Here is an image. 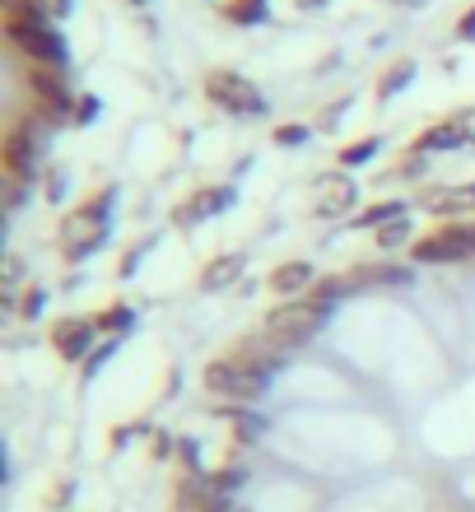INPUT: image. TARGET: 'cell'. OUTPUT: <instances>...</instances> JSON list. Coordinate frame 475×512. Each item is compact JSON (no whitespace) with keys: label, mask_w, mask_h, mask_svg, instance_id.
<instances>
[{"label":"cell","mask_w":475,"mask_h":512,"mask_svg":"<svg viewBox=\"0 0 475 512\" xmlns=\"http://www.w3.org/2000/svg\"><path fill=\"white\" fill-rule=\"evenodd\" d=\"M224 19L238 28H252L266 19V0H233V5H224Z\"/></svg>","instance_id":"44dd1931"},{"label":"cell","mask_w":475,"mask_h":512,"mask_svg":"<svg viewBox=\"0 0 475 512\" xmlns=\"http://www.w3.org/2000/svg\"><path fill=\"white\" fill-rule=\"evenodd\" d=\"M229 419H233V429L243 433V438H257V433L266 429V424H261V419L252 415V410H247V405H229Z\"/></svg>","instance_id":"d4e9b609"},{"label":"cell","mask_w":475,"mask_h":512,"mask_svg":"<svg viewBox=\"0 0 475 512\" xmlns=\"http://www.w3.org/2000/svg\"><path fill=\"white\" fill-rule=\"evenodd\" d=\"M52 345L66 364H84L98 345V322H89V317H66V322L52 326Z\"/></svg>","instance_id":"ba28073f"},{"label":"cell","mask_w":475,"mask_h":512,"mask_svg":"<svg viewBox=\"0 0 475 512\" xmlns=\"http://www.w3.org/2000/svg\"><path fill=\"white\" fill-rule=\"evenodd\" d=\"M177 461H182L187 475H205L201 471V443H196V438H177Z\"/></svg>","instance_id":"cb8c5ba5"},{"label":"cell","mask_w":475,"mask_h":512,"mask_svg":"<svg viewBox=\"0 0 475 512\" xmlns=\"http://www.w3.org/2000/svg\"><path fill=\"white\" fill-rule=\"evenodd\" d=\"M280 364H285V354L280 350L238 345L229 359H215V364L205 368V391H210V396H224L229 405H247L271 387V373Z\"/></svg>","instance_id":"6da1fadb"},{"label":"cell","mask_w":475,"mask_h":512,"mask_svg":"<svg viewBox=\"0 0 475 512\" xmlns=\"http://www.w3.org/2000/svg\"><path fill=\"white\" fill-rule=\"evenodd\" d=\"M308 126L303 122H289V126H275V145H285V149H294V145H303V140H308Z\"/></svg>","instance_id":"83f0119b"},{"label":"cell","mask_w":475,"mask_h":512,"mask_svg":"<svg viewBox=\"0 0 475 512\" xmlns=\"http://www.w3.org/2000/svg\"><path fill=\"white\" fill-rule=\"evenodd\" d=\"M42 140L33 131H28L24 122H14L10 135H5V145H0V163H5V177H14V182H33L42 168Z\"/></svg>","instance_id":"8992f818"},{"label":"cell","mask_w":475,"mask_h":512,"mask_svg":"<svg viewBox=\"0 0 475 512\" xmlns=\"http://www.w3.org/2000/svg\"><path fill=\"white\" fill-rule=\"evenodd\" d=\"M243 266H247V256L243 252H224V256H215L210 266H205V275H201V289H224V284H233L238 275H243Z\"/></svg>","instance_id":"9a60e30c"},{"label":"cell","mask_w":475,"mask_h":512,"mask_svg":"<svg viewBox=\"0 0 475 512\" xmlns=\"http://www.w3.org/2000/svg\"><path fill=\"white\" fill-rule=\"evenodd\" d=\"M345 108H350V103H336V108H326V112H322V122H317V126H322V131H336L340 117H345Z\"/></svg>","instance_id":"836d02e7"},{"label":"cell","mask_w":475,"mask_h":512,"mask_svg":"<svg viewBox=\"0 0 475 512\" xmlns=\"http://www.w3.org/2000/svg\"><path fill=\"white\" fill-rule=\"evenodd\" d=\"M410 215L406 219H392V224H387V229H378V247L382 252H392V247H406L410 243Z\"/></svg>","instance_id":"603a6c76"},{"label":"cell","mask_w":475,"mask_h":512,"mask_svg":"<svg viewBox=\"0 0 475 512\" xmlns=\"http://www.w3.org/2000/svg\"><path fill=\"white\" fill-rule=\"evenodd\" d=\"M42 308H47V289H28L24 298H19V317H42Z\"/></svg>","instance_id":"f1b7e54d"},{"label":"cell","mask_w":475,"mask_h":512,"mask_svg":"<svg viewBox=\"0 0 475 512\" xmlns=\"http://www.w3.org/2000/svg\"><path fill=\"white\" fill-rule=\"evenodd\" d=\"M131 326H136V312L126 308V303H112V308L98 317V331H108V336H122Z\"/></svg>","instance_id":"7402d4cb"},{"label":"cell","mask_w":475,"mask_h":512,"mask_svg":"<svg viewBox=\"0 0 475 512\" xmlns=\"http://www.w3.org/2000/svg\"><path fill=\"white\" fill-rule=\"evenodd\" d=\"M112 354H117V336H108V340H103V345H98L94 354H89V359H84V378H98V368L108 364Z\"/></svg>","instance_id":"484cf974"},{"label":"cell","mask_w":475,"mask_h":512,"mask_svg":"<svg viewBox=\"0 0 475 512\" xmlns=\"http://www.w3.org/2000/svg\"><path fill=\"white\" fill-rule=\"evenodd\" d=\"M378 149H382V140H378V135H364V140H354V145H345V149H340L336 159H340V168L350 173V168H364L368 159H378Z\"/></svg>","instance_id":"ac0fdd59"},{"label":"cell","mask_w":475,"mask_h":512,"mask_svg":"<svg viewBox=\"0 0 475 512\" xmlns=\"http://www.w3.org/2000/svg\"><path fill=\"white\" fill-rule=\"evenodd\" d=\"M47 201H66V182H61V177L47 182Z\"/></svg>","instance_id":"8d00e7d4"},{"label":"cell","mask_w":475,"mask_h":512,"mask_svg":"<svg viewBox=\"0 0 475 512\" xmlns=\"http://www.w3.org/2000/svg\"><path fill=\"white\" fill-rule=\"evenodd\" d=\"M94 112H98L94 98H80V103H75V126H89V117H94Z\"/></svg>","instance_id":"e575fe53"},{"label":"cell","mask_w":475,"mask_h":512,"mask_svg":"<svg viewBox=\"0 0 475 512\" xmlns=\"http://www.w3.org/2000/svg\"><path fill=\"white\" fill-rule=\"evenodd\" d=\"M345 294H354V280H350V275H345V280H317L313 289H308V303H313V308L326 317V312L336 308Z\"/></svg>","instance_id":"e0dca14e"},{"label":"cell","mask_w":475,"mask_h":512,"mask_svg":"<svg viewBox=\"0 0 475 512\" xmlns=\"http://www.w3.org/2000/svg\"><path fill=\"white\" fill-rule=\"evenodd\" d=\"M322 312L308 303V298H289L285 308H275L261 317V336L271 340L275 350H294V345H308V340L322 331Z\"/></svg>","instance_id":"3957f363"},{"label":"cell","mask_w":475,"mask_h":512,"mask_svg":"<svg viewBox=\"0 0 475 512\" xmlns=\"http://www.w3.org/2000/svg\"><path fill=\"white\" fill-rule=\"evenodd\" d=\"M70 494H75V485H70V480H61V489H56V508H66Z\"/></svg>","instance_id":"74e56055"},{"label":"cell","mask_w":475,"mask_h":512,"mask_svg":"<svg viewBox=\"0 0 475 512\" xmlns=\"http://www.w3.org/2000/svg\"><path fill=\"white\" fill-rule=\"evenodd\" d=\"M205 94H210V103L233 112V117H266L261 89L247 80V75H238V70H215V75H205Z\"/></svg>","instance_id":"277c9868"},{"label":"cell","mask_w":475,"mask_h":512,"mask_svg":"<svg viewBox=\"0 0 475 512\" xmlns=\"http://www.w3.org/2000/svg\"><path fill=\"white\" fill-rule=\"evenodd\" d=\"M410 80H415V61H396V66L378 80V98H382V103H387V98H396Z\"/></svg>","instance_id":"ffe728a7"},{"label":"cell","mask_w":475,"mask_h":512,"mask_svg":"<svg viewBox=\"0 0 475 512\" xmlns=\"http://www.w3.org/2000/svg\"><path fill=\"white\" fill-rule=\"evenodd\" d=\"M392 219H406V201H382V205H368L364 215H359V229H387Z\"/></svg>","instance_id":"d6986e66"},{"label":"cell","mask_w":475,"mask_h":512,"mask_svg":"<svg viewBox=\"0 0 475 512\" xmlns=\"http://www.w3.org/2000/svg\"><path fill=\"white\" fill-rule=\"evenodd\" d=\"M410 261L415 266H448V261H475L471 256V238H466V224H443L429 238H415L410 243Z\"/></svg>","instance_id":"5b68a950"},{"label":"cell","mask_w":475,"mask_h":512,"mask_svg":"<svg viewBox=\"0 0 475 512\" xmlns=\"http://www.w3.org/2000/svg\"><path fill=\"white\" fill-rule=\"evenodd\" d=\"M424 168H429V163H424V154H406V163H401L396 173H401V177H424Z\"/></svg>","instance_id":"1f68e13d"},{"label":"cell","mask_w":475,"mask_h":512,"mask_svg":"<svg viewBox=\"0 0 475 512\" xmlns=\"http://www.w3.org/2000/svg\"><path fill=\"white\" fill-rule=\"evenodd\" d=\"M266 284H271V294H280V298H299V294H308V289L317 284V275H313L308 261H285V266L275 270Z\"/></svg>","instance_id":"7c38bea8"},{"label":"cell","mask_w":475,"mask_h":512,"mask_svg":"<svg viewBox=\"0 0 475 512\" xmlns=\"http://www.w3.org/2000/svg\"><path fill=\"white\" fill-rule=\"evenodd\" d=\"M457 38H462V42H475V5L462 14V19H457Z\"/></svg>","instance_id":"d6a6232c"},{"label":"cell","mask_w":475,"mask_h":512,"mask_svg":"<svg viewBox=\"0 0 475 512\" xmlns=\"http://www.w3.org/2000/svg\"><path fill=\"white\" fill-rule=\"evenodd\" d=\"M24 256H19V252H10V256H5V289H14V284H19V280H24Z\"/></svg>","instance_id":"f546056e"},{"label":"cell","mask_w":475,"mask_h":512,"mask_svg":"<svg viewBox=\"0 0 475 512\" xmlns=\"http://www.w3.org/2000/svg\"><path fill=\"white\" fill-rule=\"evenodd\" d=\"M150 252V243H140V247H131V252L122 256V280H131V275H136V266H140V256Z\"/></svg>","instance_id":"4dcf8cb0"},{"label":"cell","mask_w":475,"mask_h":512,"mask_svg":"<svg viewBox=\"0 0 475 512\" xmlns=\"http://www.w3.org/2000/svg\"><path fill=\"white\" fill-rule=\"evenodd\" d=\"M5 38L14 42V52L24 56L28 66H66V38L47 28H5Z\"/></svg>","instance_id":"52a82bcc"},{"label":"cell","mask_w":475,"mask_h":512,"mask_svg":"<svg viewBox=\"0 0 475 512\" xmlns=\"http://www.w3.org/2000/svg\"><path fill=\"white\" fill-rule=\"evenodd\" d=\"M112 201H117V187H103L94 201H84L75 215L61 224V247H66L70 261H84L89 252L108 243V215H112Z\"/></svg>","instance_id":"7a4b0ae2"},{"label":"cell","mask_w":475,"mask_h":512,"mask_svg":"<svg viewBox=\"0 0 475 512\" xmlns=\"http://www.w3.org/2000/svg\"><path fill=\"white\" fill-rule=\"evenodd\" d=\"M457 145H466V117H448V122H434L429 131H420L415 154H438V149H457Z\"/></svg>","instance_id":"8fae6325"},{"label":"cell","mask_w":475,"mask_h":512,"mask_svg":"<svg viewBox=\"0 0 475 512\" xmlns=\"http://www.w3.org/2000/svg\"><path fill=\"white\" fill-rule=\"evenodd\" d=\"M429 215L438 219H457V215H471L475 210V182H466V187H452V191H434L429 196Z\"/></svg>","instance_id":"5bb4252c"},{"label":"cell","mask_w":475,"mask_h":512,"mask_svg":"<svg viewBox=\"0 0 475 512\" xmlns=\"http://www.w3.org/2000/svg\"><path fill=\"white\" fill-rule=\"evenodd\" d=\"M126 5H150V0H126Z\"/></svg>","instance_id":"ab89813d"},{"label":"cell","mask_w":475,"mask_h":512,"mask_svg":"<svg viewBox=\"0 0 475 512\" xmlns=\"http://www.w3.org/2000/svg\"><path fill=\"white\" fill-rule=\"evenodd\" d=\"M38 5H42V10H47V14H52V19H66V14H70V5H75V0H38Z\"/></svg>","instance_id":"d590c367"},{"label":"cell","mask_w":475,"mask_h":512,"mask_svg":"<svg viewBox=\"0 0 475 512\" xmlns=\"http://www.w3.org/2000/svg\"><path fill=\"white\" fill-rule=\"evenodd\" d=\"M466 140L475 145V112H466Z\"/></svg>","instance_id":"f35d334b"},{"label":"cell","mask_w":475,"mask_h":512,"mask_svg":"<svg viewBox=\"0 0 475 512\" xmlns=\"http://www.w3.org/2000/svg\"><path fill=\"white\" fill-rule=\"evenodd\" d=\"M215 485H210V475H182L177 480V494H173V508L177 512H201L205 503H215Z\"/></svg>","instance_id":"4fadbf2b"},{"label":"cell","mask_w":475,"mask_h":512,"mask_svg":"<svg viewBox=\"0 0 475 512\" xmlns=\"http://www.w3.org/2000/svg\"><path fill=\"white\" fill-rule=\"evenodd\" d=\"M28 187H33V182H14V177H5V210H10V215H19V210L28 205Z\"/></svg>","instance_id":"4316f807"},{"label":"cell","mask_w":475,"mask_h":512,"mask_svg":"<svg viewBox=\"0 0 475 512\" xmlns=\"http://www.w3.org/2000/svg\"><path fill=\"white\" fill-rule=\"evenodd\" d=\"M317 196H322V201H317V215H350V205H354V196H359V191H354V182H350V173H326L322 182H317Z\"/></svg>","instance_id":"30bf717a"},{"label":"cell","mask_w":475,"mask_h":512,"mask_svg":"<svg viewBox=\"0 0 475 512\" xmlns=\"http://www.w3.org/2000/svg\"><path fill=\"white\" fill-rule=\"evenodd\" d=\"M233 205V187H210V191H196L191 201H182L173 210V224L177 229H196V224H205L210 215H219V210H229Z\"/></svg>","instance_id":"9c48e42d"},{"label":"cell","mask_w":475,"mask_h":512,"mask_svg":"<svg viewBox=\"0 0 475 512\" xmlns=\"http://www.w3.org/2000/svg\"><path fill=\"white\" fill-rule=\"evenodd\" d=\"M52 14L38 0H5V28H47Z\"/></svg>","instance_id":"2e32d148"}]
</instances>
